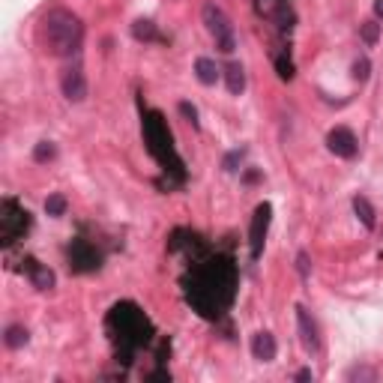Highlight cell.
<instances>
[{"instance_id": "1", "label": "cell", "mask_w": 383, "mask_h": 383, "mask_svg": "<svg viewBox=\"0 0 383 383\" xmlns=\"http://www.w3.org/2000/svg\"><path fill=\"white\" fill-rule=\"evenodd\" d=\"M234 287H237V269L231 258H201L186 278V300L198 309V315L219 318L231 306Z\"/></svg>"}, {"instance_id": "2", "label": "cell", "mask_w": 383, "mask_h": 383, "mask_svg": "<svg viewBox=\"0 0 383 383\" xmlns=\"http://www.w3.org/2000/svg\"><path fill=\"white\" fill-rule=\"evenodd\" d=\"M37 37H39V45H42L45 54L72 57L84 42V24L72 10L57 6V10H48L45 15H42Z\"/></svg>"}, {"instance_id": "3", "label": "cell", "mask_w": 383, "mask_h": 383, "mask_svg": "<svg viewBox=\"0 0 383 383\" xmlns=\"http://www.w3.org/2000/svg\"><path fill=\"white\" fill-rule=\"evenodd\" d=\"M105 327L117 344V360H123V362H132V353L138 347L150 344V335H153L150 320L144 318V311L138 309L135 302H117V306L111 309Z\"/></svg>"}, {"instance_id": "4", "label": "cell", "mask_w": 383, "mask_h": 383, "mask_svg": "<svg viewBox=\"0 0 383 383\" xmlns=\"http://www.w3.org/2000/svg\"><path fill=\"white\" fill-rule=\"evenodd\" d=\"M144 138H147V150L153 153V159L159 162L165 171H174L180 180L186 177V174H183L180 156L174 153V138H171V132H168V126H165L159 111H150V114L144 117Z\"/></svg>"}, {"instance_id": "5", "label": "cell", "mask_w": 383, "mask_h": 383, "mask_svg": "<svg viewBox=\"0 0 383 383\" xmlns=\"http://www.w3.org/2000/svg\"><path fill=\"white\" fill-rule=\"evenodd\" d=\"M28 231H30V213L15 198H3V204H0V242L10 249Z\"/></svg>"}, {"instance_id": "6", "label": "cell", "mask_w": 383, "mask_h": 383, "mask_svg": "<svg viewBox=\"0 0 383 383\" xmlns=\"http://www.w3.org/2000/svg\"><path fill=\"white\" fill-rule=\"evenodd\" d=\"M201 15H204L207 30H210L213 39H216V48H219L222 54H234V48H237V37H234V28H231L228 15H225L216 3H207Z\"/></svg>"}, {"instance_id": "7", "label": "cell", "mask_w": 383, "mask_h": 383, "mask_svg": "<svg viewBox=\"0 0 383 383\" xmlns=\"http://www.w3.org/2000/svg\"><path fill=\"white\" fill-rule=\"evenodd\" d=\"M69 267H72V273H93V269L102 267V251L93 246V242L87 240H72V246H69Z\"/></svg>"}, {"instance_id": "8", "label": "cell", "mask_w": 383, "mask_h": 383, "mask_svg": "<svg viewBox=\"0 0 383 383\" xmlns=\"http://www.w3.org/2000/svg\"><path fill=\"white\" fill-rule=\"evenodd\" d=\"M269 216H273V207L269 204H260L255 216H251V231H249V249H251V258H260L264 251V240H267V231H269Z\"/></svg>"}, {"instance_id": "9", "label": "cell", "mask_w": 383, "mask_h": 383, "mask_svg": "<svg viewBox=\"0 0 383 383\" xmlns=\"http://www.w3.org/2000/svg\"><path fill=\"white\" fill-rule=\"evenodd\" d=\"M327 147L335 156H342V159H353L356 150H360V141H356V135L347 126H335L333 132L327 135Z\"/></svg>"}, {"instance_id": "10", "label": "cell", "mask_w": 383, "mask_h": 383, "mask_svg": "<svg viewBox=\"0 0 383 383\" xmlns=\"http://www.w3.org/2000/svg\"><path fill=\"white\" fill-rule=\"evenodd\" d=\"M60 87H63V96H66L69 102H84V99H87V78H84V69H81V66L66 69Z\"/></svg>"}, {"instance_id": "11", "label": "cell", "mask_w": 383, "mask_h": 383, "mask_svg": "<svg viewBox=\"0 0 383 383\" xmlns=\"http://www.w3.org/2000/svg\"><path fill=\"white\" fill-rule=\"evenodd\" d=\"M297 324H300V338H302V344H306V351L320 353V333L306 306H297Z\"/></svg>"}, {"instance_id": "12", "label": "cell", "mask_w": 383, "mask_h": 383, "mask_svg": "<svg viewBox=\"0 0 383 383\" xmlns=\"http://www.w3.org/2000/svg\"><path fill=\"white\" fill-rule=\"evenodd\" d=\"M21 269L30 276V282H33V287H39V291H51V287L57 284V278H54V273L45 267V264H39L37 258H24L21 260Z\"/></svg>"}, {"instance_id": "13", "label": "cell", "mask_w": 383, "mask_h": 383, "mask_svg": "<svg viewBox=\"0 0 383 383\" xmlns=\"http://www.w3.org/2000/svg\"><path fill=\"white\" fill-rule=\"evenodd\" d=\"M276 338L273 333H267V329H260V333L251 335V353H255V360L260 362H273L276 360Z\"/></svg>"}, {"instance_id": "14", "label": "cell", "mask_w": 383, "mask_h": 383, "mask_svg": "<svg viewBox=\"0 0 383 383\" xmlns=\"http://www.w3.org/2000/svg\"><path fill=\"white\" fill-rule=\"evenodd\" d=\"M195 75H198V81H201V84L213 87L216 81H219L222 72H219V66H216L210 57H198V60H195Z\"/></svg>"}, {"instance_id": "15", "label": "cell", "mask_w": 383, "mask_h": 383, "mask_svg": "<svg viewBox=\"0 0 383 383\" xmlns=\"http://www.w3.org/2000/svg\"><path fill=\"white\" fill-rule=\"evenodd\" d=\"M353 213H356V219H360L365 228L374 231L377 219H374V207H371V201H369L365 195H356V198H353Z\"/></svg>"}, {"instance_id": "16", "label": "cell", "mask_w": 383, "mask_h": 383, "mask_svg": "<svg viewBox=\"0 0 383 383\" xmlns=\"http://www.w3.org/2000/svg\"><path fill=\"white\" fill-rule=\"evenodd\" d=\"M225 81H228V90L234 96H240L242 90H246V72H242L240 63H228L225 66Z\"/></svg>"}, {"instance_id": "17", "label": "cell", "mask_w": 383, "mask_h": 383, "mask_svg": "<svg viewBox=\"0 0 383 383\" xmlns=\"http://www.w3.org/2000/svg\"><path fill=\"white\" fill-rule=\"evenodd\" d=\"M132 37H135L138 42H159V39H162L159 30H156V24H153L150 19H138V21L132 24Z\"/></svg>"}, {"instance_id": "18", "label": "cell", "mask_w": 383, "mask_h": 383, "mask_svg": "<svg viewBox=\"0 0 383 383\" xmlns=\"http://www.w3.org/2000/svg\"><path fill=\"white\" fill-rule=\"evenodd\" d=\"M28 338H30V333H28V329L15 324V327H10V329H6L3 342H6V347H12V351H19V347H24V344H28Z\"/></svg>"}, {"instance_id": "19", "label": "cell", "mask_w": 383, "mask_h": 383, "mask_svg": "<svg viewBox=\"0 0 383 383\" xmlns=\"http://www.w3.org/2000/svg\"><path fill=\"white\" fill-rule=\"evenodd\" d=\"M66 198L63 195H48L45 198V213L48 216H54V219H57V216H66Z\"/></svg>"}, {"instance_id": "20", "label": "cell", "mask_w": 383, "mask_h": 383, "mask_svg": "<svg viewBox=\"0 0 383 383\" xmlns=\"http://www.w3.org/2000/svg\"><path fill=\"white\" fill-rule=\"evenodd\" d=\"M360 37H362L365 45H374V42L380 39V24L377 21H362L360 24Z\"/></svg>"}, {"instance_id": "21", "label": "cell", "mask_w": 383, "mask_h": 383, "mask_svg": "<svg viewBox=\"0 0 383 383\" xmlns=\"http://www.w3.org/2000/svg\"><path fill=\"white\" fill-rule=\"evenodd\" d=\"M54 156H57V147L51 141H39L37 147H33V159L37 162H51Z\"/></svg>"}, {"instance_id": "22", "label": "cell", "mask_w": 383, "mask_h": 383, "mask_svg": "<svg viewBox=\"0 0 383 383\" xmlns=\"http://www.w3.org/2000/svg\"><path fill=\"white\" fill-rule=\"evenodd\" d=\"M369 75H371V63H369V57H360V60L353 63V78L362 84V81H369Z\"/></svg>"}, {"instance_id": "23", "label": "cell", "mask_w": 383, "mask_h": 383, "mask_svg": "<svg viewBox=\"0 0 383 383\" xmlns=\"http://www.w3.org/2000/svg\"><path fill=\"white\" fill-rule=\"evenodd\" d=\"M276 69H278V78H282V81H291V78H293V63H291V60L278 57L276 60Z\"/></svg>"}, {"instance_id": "24", "label": "cell", "mask_w": 383, "mask_h": 383, "mask_svg": "<svg viewBox=\"0 0 383 383\" xmlns=\"http://www.w3.org/2000/svg\"><path fill=\"white\" fill-rule=\"evenodd\" d=\"M240 162H242V150H234V153L225 156L222 168H225V171H237V165H240Z\"/></svg>"}, {"instance_id": "25", "label": "cell", "mask_w": 383, "mask_h": 383, "mask_svg": "<svg viewBox=\"0 0 383 383\" xmlns=\"http://www.w3.org/2000/svg\"><path fill=\"white\" fill-rule=\"evenodd\" d=\"M180 114L186 117L189 123H192V126L198 129V111H195V105H189V102H180Z\"/></svg>"}, {"instance_id": "26", "label": "cell", "mask_w": 383, "mask_h": 383, "mask_svg": "<svg viewBox=\"0 0 383 383\" xmlns=\"http://www.w3.org/2000/svg\"><path fill=\"white\" fill-rule=\"evenodd\" d=\"M347 380H374V371L371 369H351L347 371Z\"/></svg>"}, {"instance_id": "27", "label": "cell", "mask_w": 383, "mask_h": 383, "mask_svg": "<svg viewBox=\"0 0 383 383\" xmlns=\"http://www.w3.org/2000/svg\"><path fill=\"white\" fill-rule=\"evenodd\" d=\"M297 269H300V276H309L311 264H309V255H306V251H300V255H297Z\"/></svg>"}, {"instance_id": "28", "label": "cell", "mask_w": 383, "mask_h": 383, "mask_svg": "<svg viewBox=\"0 0 383 383\" xmlns=\"http://www.w3.org/2000/svg\"><path fill=\"white\" fill-rule=\"evenodd\" d=\"M147 380H171V374L168 371H153V374H147Z\"/></svg>"}, {"instance_id": "29", "label": "cell", "mask_w": 383, "mask_h": 383, "mask_svg": "<svg viewBox=\"0 0 383 383\" xmlns=\"http://www.w3.org/2000/svg\"><path fill=\"white\" fill-rule=\"evenodd\" d=\"M311 377H315V374H311L309 369H302V371H297V380H311Z\"/></svg>"}, {"instance_id": "30", "label": "cell", "mask_w": 383, "mask_h": 383, "mask_svg": "<svg viewBox=\"0 0 383 383\" xmlns=\"http://www.w3.org/2000/svg\"><path fill=\"white\" fill-rule=\"evenodd\" d=\"M374 15H377V19H383V0H374Z\"/></svg>"}]
</instances>
